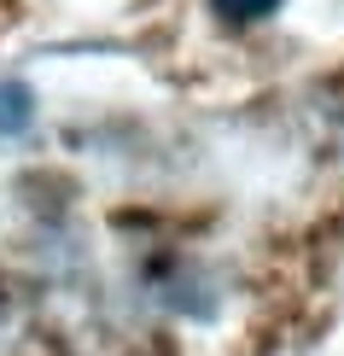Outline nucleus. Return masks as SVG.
Wrapping results in <instances>:
<instances>
[{"instance_id": "1", "label": "nucleus", "mask_w": 344, "mask_h": 356, "mask_svg": "<svg viewBox=\"0 0 344 356\" xmlns=\"http://www.w3.org/2000/svg\"><path fill=\"white\" fill-rule=\"evenodd\" d=\"M29 123V88L24 82H0V135H18Z\"/></svg>"}, {"instance_id": "2", "label": "nucleus", "mask_w": 344, "mask_h": 356, "mask_svg": "<svg viewBox=\"0 0 344 356\" xmlns=\"http://www.w3.org/2000/svg\"><path fill=\"white\" fill-rule=\"evenodd\" d=\"M280 0H216V12L228 24H251V18H263V12H275Z\"/></svg>"}]
</instances>
